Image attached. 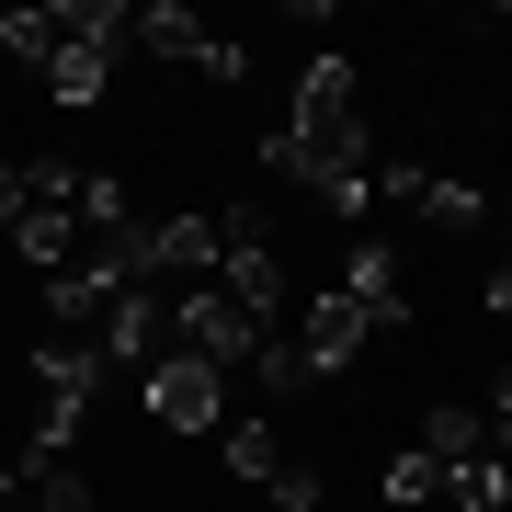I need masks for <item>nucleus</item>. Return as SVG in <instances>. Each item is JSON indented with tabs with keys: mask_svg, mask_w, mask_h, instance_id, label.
<instances>
[{
	"mask_svg": "<svg viewBox=\"0 0 512 512\" xmlns=\"http://www.w3.org/2000/svg\"><path fill=\"white\" fill-rule=\"evenodd\" d=\"M46 92L69 103V114L103 103V92H114V57H103V46H57V57H46Z\"/></svg>",
	"mask_w": 512,
	"mask_h": 512,
	"instance_id": "ddd939ff",
	"label": "nucleus"
},
{
	"mask_svg": "<svg viewBox=\"0 0 512 512\" xmlns=\"http://www.w3.org/2000/svg\"><path fill=\"white\" fill-rule=\"evenodd\" d=\"M137 410L160 421V433H228V376L205 365V353H160V365L137 376Z\"/></svg>",
	"mask_w": 512,
	"mask_h": 512,
	"instance_id": "7ed1b4c3",
	"label": "nucleus"
},
{
	"mask_svg": "<svg viewBox=\"0 0 512 512\" xmlns=\"http://www.w3.org/2000/svg\"><path fill=\"white\" fill-rule=\"evenodd\" d=\"M57 23H69V46H103V57L137 46V12H126V0H69Z\"/></svg>",
	"mask_w": 512,
	"mask_h": 512,
	"instance_id": "2eb2a0df",
	"label": "nucleus"
},
{
	"mask_svg": "<svg viewBox=\"0 0 512 512\" xmlns=\"http://www.w3.org/2000/svg\"><path fill=\"white\" fill-rule=\"evenodd\" d=\"M23 490H35V512H92V467L57 456V467H23Z\"/></svg>",
	"mask_w": 512,
	"mask_h": 512,
	"instance_id": "6ab92c4d",
	"label": "nucleus"
},
{
	"mask_svg": "<svg viewBox=\"0 0 512 512\" xmlns=\"http://www.w3.org/2000/svg\"><path fill=\"white\" fill-rule=\"evenodd\" d=\"M376 501H387V512H421V501H444V467L421 456V444H399V456L376 467Z\"/></svg>",
	"mask_w": 512,
	"mask_h": 512,
	"instance_id": "4468645a",
	"label": "nucleus"
},
{
	"mask_svg": "<svg viewBox=\"0 0 512 512\" xmlns=\"http://www.w3.org/2000/svg\"><path fill=\"white\" fill-rule=\"evenodd\" d=\"M342 296L365 308V330H399V319H410V274H399V251L353 228V251H342Z\"/></svg>",
	"mask_w": 512,
	"mask_h": 512,
	"instance_id": "0eeeda50",
	"label": "nucleus"
},
{
	"mask_svg": "<svg viewBox=\"0 0 512 512\" xmlns=\"http://www.w3.org/2000/svg\"><path fill=\"white\" fill-rule=\"evenodd\" d=\"M137 46H148V57H183V69H194V57H205V23L183 12V0H148V12H137Z\"/></svg>",
	"mask_w": 512,
	"mask_h": 512,
	"instance_id": "dca6fc26",
	"label": "nucleus"
},
{
	"mask_svg": "<svg viewBox=\"0 0 512 512\" xmlns=\"http://www.w3.org/2000/svg\"><path fill=\"white\" fill-rule=\"evenodd\" d=\"M410 444H421V456H433L444 478H456L467 456H490V421H478L467 399H433V410H421V433H410Z\"/></svg>",
	"mask_w": 512,
	"mask_h": 512,
	"instance_id": "9b49d317",
	"label": "nucleus"
},
{
	"mask_svg": "<svg viewBox=\"0 0 512 512\" xmlns=\"http://www.w3.org/2000/svg\"><path fill=\"white\" fill-rule=\"evenodd\" d=\"M444 501H456V512H501L512 501V456H467L456 478H444Z\"/></svg>",
	"mask_w": 512,
	"mask_h": 512,
	"instance_id": "a211bd4d",
	"label": "nucleus"
},
{
	"mask_svg": "<svg viewBox=\"0 0 512 512\" xmlns=\"http://www.w3.org/2000/svg\"><path fill=\"white\" fill-rule=\"evenodd\" d=\"M285 126H296V137H342V126H365V69H353V57H308V69H296Z\"/></svg>",
	"mask_w": 512,
	"mask_h": 512,
	"instance_id": "423d86ee",
	"label": "nucleus"
},
{
	"mask_svg": "<svg viewBox=\"0 0 512 512\" xmlns=\"http://www.w3.org/2000/svg\"><path fill=\"white\" fill-rule=\"evenodd\" d=\"M217 296H228L251 330H274V319L296 308V296H285V262H274V239H262V217H239V205L217 217Z\"/></svg>",
	"mask_w": 512,
	"mask_h": 512,
	"instance_id": "f03ea898",
	"label": "nucleus"
},
{
	"mask_svg": "<svg viewBox=\"0 0 512 512\" xmlns=\"http://www.w3.org/2000/svg\"><path fill=\"white\" fill-rule=\"evenodd\" d=\"M194 80H217V92H239V80H251V57H239L228 35H205V57H194Z\"/></svg>",
	"mask_w": 512,
	"mask_h": 512,
	"instance_id": "5701e85b",
	"label": "nucleus"
},
{
	"mask_svg": "<svg viewBox=\"0 0 512 512\" xmlns=\"http://www.w3.org/2000/svg\"><path fill=\"white\" fill-rule=\"evenodd\" d=\"M57 46H69V23H57V12H0V57H12V69H35L46 80V57Z\"/></svg>",
	"mask_w": 512,
	"mask_h": 512,
	"instance_id": "f3484780",
	"label": "nucleus"
},
{
	"mask_svg": "<svg viewBox=\"0 0 512 512\" xmlns=\"http://www.w3.org/2000/svg\"><path fill=\"white\" fill-rule=\"evenodd\" d=\"M217 456H228V478H274V467H285V444H274V410H228Z\"/></svg>",
	"mask_w": 512,
	"mask_h": 512,
	"instance_id": "f8f14e48",
	"label": "nucleus"
},
{
	"mask_svg": "<svg viewBox=\"0 0 512 512\" xmlns=\"http://www.w3.org/2000/svg\"><path fill=\"white\" fill-rule=\"evenodd\" d=\"M478 308H490V319H512V262H490V285H478Z\"/></svg>",
	"mask_w": 512,
	"mask_h": 512,
	"instance_id": "393cba45",
	"label": "nucleus"
},
{
	"mask_svg": "<svg viewBox=\"0 0 512 512\" xmlns=\"http://www.w3.org/2000/svg\"><path fill=\"white\" fill-rule=\"evenodd\" d=\"M274 512H319V467L285 456V467H274Z\"/></svg>",
	"mask_w": 512,
	"mask_h": 512,
	"instance_id": "b1692460",
	"label": "nucleus"
},
{
	"mask_svg": "<svg viewBox=\"0 0 512 512\" xmlns=\"http://www.w3.org/2000/svg\"><path fill=\"white\" fill-rule=\"evenodd\" d=\"M12 217H23V171L0 160V239H12Z\"/></svg>",
	"mask_w": 512,
	"mask_h": 512,
	"instance_id": "a878e982",
	"label": "nucleus"
},
{
	"mask_svg": "<svg viewBox=\"0 0 512 512\" xmlns=\"http://www.w3.org/2000/svg\"><path fill=\"white\" fill-rule=\"evenodd\" d=\"M251 376H262V399H296V387H319V376H308V353H296L285 330H274V342L251 353Z\"/></svg>",
	"mask_w": 512,
	"mask_h": 512,
	"instance_id": "412c9836",
	"label": "nucleus"
},
{
	"mask_svg": "<svg viewBox=\"0 0 512 512\" xmlns=\"http://www.w3.org/2000/svg\"><path fill=\"white\" fill-rule=\"evenodd\" d=\"M296 353H308V376H342L353 353H365V308H353L342 285H319L308 308H296Z\"/></svg>",
	"mask_w": 512,
	"mask_h": 512,
	"instance_id": "1a4fd4ad",
	"label": "nucleus"
},
{
	"mask_svg": "<svg viewBox=\"0 0 512 512\" xmlns=\"http://www.w3.org/2000/svg\"><path fill=\"white\" fill-rule=\"evenodd\" d=\"M365 183H376V205H410V217H421V194H433V171H421V160H376Z\"/></svg>",
	"mask_w": 512,
	"mask_h": 512,
	"instance_id": "4be33fe9",
	"label": "nucleus"
},
{
	"mask_svg": "<svg viewBox=\"0 0 512 512\" xmlns=\"http://www.w3.org/2000/svg\"><path fill=\"white\" fill-rule=\"evenodd\" d=\"M421 217H433V228H456V239H467L478 217H490V194H478V183H467V171H456V183H444V171H433V194H421Z\"/></svg>",
	"mask_w": 512,
	"mask_h": 512,
	"instance_id": "aec40b11",
	"label": "nucleus"
},
{
	"mask_svg": "<svg viewBox=\"0 0 512 512\" xmlns=\"http://www.w3.org/2000/svg\"><path fill=\"white\" fill-rule=\"evenodd\" d=\"M92 342H103V365H114V376H148V365L171 353V285H126V296L103 308Z\"/></svg>",
	"mask_w": 512,
	"mask_h": 512,
	"instance_id": "39448f33",
	"label": "nucleus"
},
{
	"mask_svg": "<svg viewBox=\"0 0 512 512\" xmlns=\"http://www.w3.org/2000/svg\"><path fill=\"white\" fill-rule=\"evenodd\" d=\"M148 285H217V217H148Z\"/></svg>",
	"mask_w": 512,
	"mask_h": 512,
	"instance_id": "6e6552de",
	"label": "nucleus"
},
{
	"mask_svg": "<svg viewBox=\"0 0 512 512\" xmlns=\"http://www.w3.org/2000/svg\"><path fill=\"white\" fill-rule=\"evenodd\" d=\"M262 160H274V183H308L330 217H365V126H342V137H296V126H262Z\"/></svg>",
	"mask_w": 512,
	"mask_h": 512,
	"instance_id": "f257e3e1",
	"label": "nucleus"
},
{
	"mask_svg": "<svg viewBox=\"0 0 512 512\" xmlns=\"http://www.w3.org/2000/svg\"><path fill=\"white\" fill-rule=\"evenodd\" d=\"M103 376H114L103 342H80V330H46V342H35V387H46V399L80 410V399H103Z\"/></svg>",
	"mask_w": 512,
	"mask_h": 512,
	"instance_id": "9d476101",
	"label": "nucleus"
},
{
	"mask_svg": "<svg viewBox=\"0 0 512 512\" xmlns=\"http://www.w3.org/2000/svg\"><path fill=\"white\" fill-rule=\"evenodd\" d=\"M262 342H274V330H251V319H239L217 285H171V353H205L217 376H239Z\"/></svg>",
	"mask_w": 512,
	"mask_h": 512,
	"instance_id": "20e7f679",
	"label": "nucleus"
}]
</instances>
